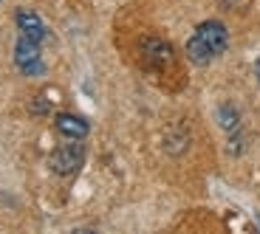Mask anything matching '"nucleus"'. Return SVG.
<instances>
[{
    "label": "nucleus",
    "mask_w": 260,
    "mask_h": 234,
    "mask_svg": "<svg viewBox=\"0 0 260 234\" xmlns=\"http://www.w3.org/2000/svg\"><path fill=\"white\" fill-rule=\"evenodd\" d=\"M229 46V31L221 20H207L192 31L187 40V57L195 65H209L212 59H218Z\"/></svg>",
    "instance_id": "f257e3e1"
},
{
    "label": "nucleus",
    "mask_w": 260,
    "mask_h": 234,
    "mask_svg": "<svg viewBox=\"0 0 260 234\" xmlns=\"http://www.w3.org/2000/svg\"><path fill=\"white\" fill-rule=\"evenodd\" d=\"M43 43H34L28 37H17L14 43V65L23 76H40L46 71V62H43V54H40Z\"/></svg>",
    "instance_id": "f03ea898"
},
{
    "label": "nucleus",
    "mask_w": 260,
    "mask_h": 234,
    "mask_svg": "<svg viewBox=\"0 0 260 234\" xmlns=\"http://www.w3.org/2000/svg\"><path fill=\"white\" fill-rule=\"evenodd\" d=\"M82 161H85V147L79 144V138H71V144H62L51 152V169L62 178L79 172Z\"/></svg>",
    "instance_id": "7ed1b4c3"
},
{
    "label": "nucleus",
    "mask_w": 260,
    "mask_h": 234,
    "mask_svg": "<svg viewBox=\"0 0 260 234\" xmlns=\"http://www.w3.org/2000/svg\"><path fill=\"white\" fill-rule=\"evenodd\" d=\"M14 23H17L20 37H28V40H34V43H43L46 34H48L46 23H43L40 14H34L31 9H20V12L14 14Z\"/></svg>",
    "instance_id": "20e7f679"
},
{
    "label": "nucleus",
    "mask_w": 260,
    "mask_h": 234,
    "mask_svg": "<svg viewBox=\"0 0 260 234\" xmlns=\"http://www.w3.org/2000/svg\"><path fill=\"white\" fill-rule=\"evenodd\" d=\"M54 130H57L62 138H68V141H71V138H79V141H82L91 127H88V122H85L82 116H74V113H57V116H54Z\"/></svg>",
    "instance_id": "39448f33"
},
{
    "label": "nucleus",
    "mask_w": 260,
    "mask_h": 234,
    "mask_svg": "<svg viewBox=\"0 0 260 234\" xmlns=\"http://www.w3.org/2000/svg\"><path fill=\"white\" fill-rule=\"evenodd\" d=\"M144 62L147 65H167L170 57H173V48L167 46V43H161V40H144Z\"/></svg>",
    "instance_id": "423d86ee"
},
{
    "label": "nucleus",
    "mask_w": 260,
    "mask_h": 234,
    "mask_svg": "<svg viewBox=\"0 0 260 234\" xmlns=\"http://www.w3.org/2000/svg\"><path fill=\"white\" fill-rule=\"evenodd\" d=\"M218 116H221L223 130H235V127H238V110H235L232 104H223L221 110H218Z\"/></svg>",
    "instance_id": "0eeeda50"
},
{
    "label": "nucleus",
    "mask_w": 260,
    "mask_h": 234,
    "mask_svg": "<svg viewBox=\"0 0 260 234\" xmlns=\"http://www.w3.org/2000/svg\"><path fill=\"white\" fill-rule=\"evenodd\" d=\"M254 76H257V82H260V57H257V62H254Z\"/></svg>",
    "instance_id": "6e6552de"
},
{
    "label": "nucleus",
    "mask_w": 260,
    "mask_h": 234,
    "mask_svg": "<svg viewBox=\"0 0 260 234\" xmlns=\"http://www.w3.org/2000/svg\"><path fill=\"white\" fill-rule=\"evenodd\" d=\"M0 3H3V0H0Z\"/></svg>",
    "instance_id": "1a4fd4ad"
}]
</instances>
